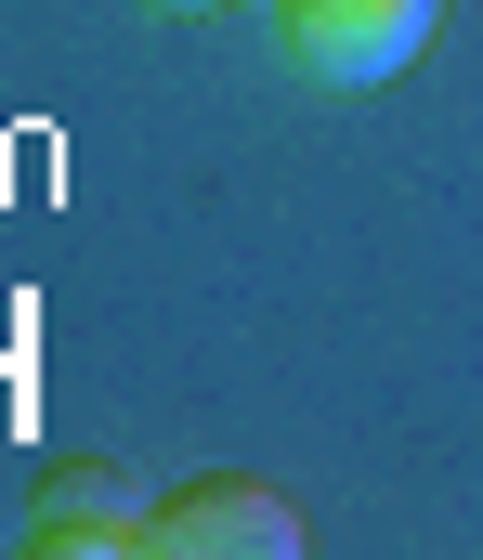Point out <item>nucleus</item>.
Masks as SVG:
<instances>
[{
    "instance_id": "nucleus-1",
    "label": "nucleus",
    "mask_w": 483,
    "mask_h": 560,
    "mask_svg": "<svg viewBox=\"0 0 483 560\" xmlns=\"http://www.w3.org/2000/svg\"><path fill=\"white\" fill-rule=\"evenodd\" d=\"M262 13H275L288 66L326 79V92H379V79H405V66L432 52V26H445V0H262Z\"/></svg>"
},
{
    "instance_id": "nucleus-2",
    "label": "nucleus",
    "mask_w": 483,
    "mask_h": 560,
    "mask_svg": "<svg viewBox=\"0 0 483 560\" xmlns=\"http://www.w3.org/2000/svg\"><path fill=\"white\" fill-rule=\"evenodd\" d=\"M145 535H158V495L118 456H53L26 482V560H145Z\"/></svg>"
},
{
    "instance_id": "nucleus-3",
    "label": "nucleus",
    "mask_w": 483,
    "mask_h": 560,
    "mask_svg": "<svg viewBox=\"0 0 483 560\" xmlns=\"http://www.w3.org/2000/svg\"><path fill=\"white\" fill-rule=\"evenodd\" d=\"M145 560H301V509L275 495V482H183V495H158V535H145Z\"/></svg>"
},
{
    "instance_id": "nucleus-4",
    "label": "nucleus",
    "mask_w": 483,
    "mask_h": 560,
    "mask_svg": "<svg viewBox=\"0 0 483 560\" xmlns=\"http://www.w3.org/2000/svg\"><path fill=\"white\" fill-rule=\"evenodd\" d=\"M158 13H209V0H158Z\"/></svg>"
}]
</instances>
